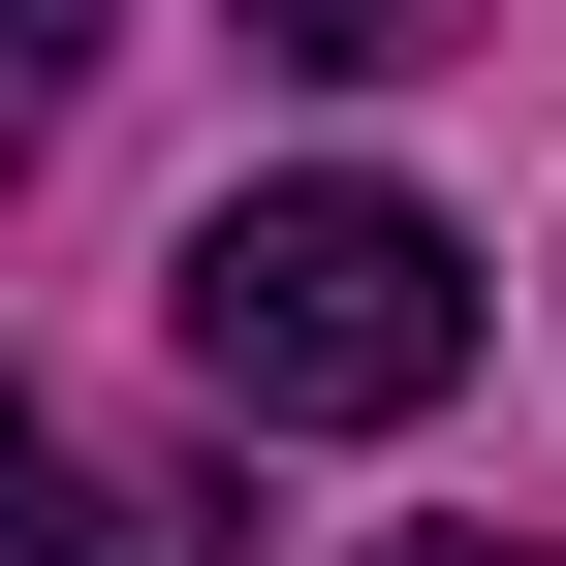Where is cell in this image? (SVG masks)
I'll return each mask as SVG.
<instances>
[{
	"instance_id": "obj_5",
	"label": "cell",
	"mask_w": 566,
	"mask_h": 566,
	"mask_svg": "<svg viewBox=\"0 0 566 566\" xmlns=\"http://www.w3.org/2000/svg\"><path fill=\"white\" fill-rule=\"evenodd\" d=\"M32 504H63V441H32V409H0V566H32Z\"/></svg>"
},
{
	"instance_id": "obj_2",
	"label": "cell",
	"mask_w": 566,
	"mask_h": 566,
	"mask_svg": "<svg viewBox=\"0 0 566 566\" xmlns=\"http://www.w3.org/2000/svg\"><path fill=\"white\" fill-rule=\"evenodd\" d=\"M221 32H252V63H315V95H409L472 0H221Z\"/></svg>"
},
{
	"instance_id": "obj_1",
	"label": "cell",
	"mask_w": 566,
	"mask_h": 566,
	"mask_svg": "<svg viewBox=\"0 0 566 566\" xmlns=\"http://www.w3.org/2000/svg\"><path fill=\"white\" fill-rule=\"evenodd\" d=\"M189 378H221L252 441H409V409L472 378V252L409 221V189H221V221H189Z\"/></svg>"
},
{
	"instance_id": "obj_3",
	"label": "cell",
	"mask_w": 566,
	"mask_h": 566,
	"mask_svg": "<svg viewBox=\"0 0 566 566\" xmlns=\"http://www.w3.org/2000/svg\"><path fill=\"white\" fill-rule=\"evenodd\" d=\"M32 566H221V504H189V472H63Z\"/></svg>"
},
{
	"instance_id": "obj_4",
	"label": "cell",
	"mask_w": 566,
	"mask_h": 566,
	"mask_svg": "<svg viewBox=\"0 0 566 566\" xmlns=\"http://www.w3.org/2000/svg\"><path fill=\"white\" fill-rule=\"evenodd\" d=\"M63 63H95V0H0V158L63 126Z\"/></svg>"
},
{
	"instance_id": "obj_6",
	"label": "cell",
	"mask_w": 566,
	"mask_h": 566,
	"mask_svg": "<svg viewBox=\"0 0 566 566\" xmlns=\"http://www.w3.org/2000/svg\"><path fill=\"white\" fill-rule=\"evenodd\" d=\"M378 566H566V535H378Z\"/></svg>"
}]
</instances>
